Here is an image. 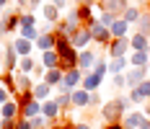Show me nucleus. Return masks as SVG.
Masks as SVG:
<instances>
[{
  "mask_svg": "<svg viewBox=\"0 0 150 129\" xmlns=\"http://www.w3.org/2000/svg\"><path fill=\"white\" fill-rule=\"evenodd\" d=\"M0 83L16 96V72H3V75H0Z\"/></svg>",
  "mask_w": 150,
  "mask_h": 129,
  "instance_id": "33",
  "label": "nucleus"
},
{
  "mask_svg": "<svg viewBox=\"0 0 150 129\" xmlns=\"http://www.w3.org/2000/svg\"><path fill=\"white\" fill-rule=\"evenodd\" d=\"M11 98H13V93H11V90H8L5 85H0V106H5V103H8Z\"/></svg>",
  "mask_w": 150,
  "mask_h": 129,
  "instance_id": "40",
  "label": "nucleus"
},
{
  "mask_svg": "<svg viewBox=\"0 0 150 129\" xmlns=\"http://www.w3.org/2000/svg\"><path fill=\"white\" fill-rule=\"evenodd\" d=\"M0 116H3V119H18V116H21V106H18V101L11 98L5 106H0Z\"/></svg>",
  "mask_w": 150,
  "mask_h": 129,
  "instance_id": "21",
  "label": "nucleus"
},
{
  "mask_svg": "<svg viewBox=\"0 0 150 129\" xmlns=\"http://www.w3.org/2000/svg\"><path fill=\"white\" fill-rule=\"evenodd\" d=\"M88 31H91V36H93V42H96V44H101L104 49L109 47V42H111V31L106 29V26H101V23H98V18L88 26Z\"/></svg>",
  "mask_w": 150,
  "mask_h": 129,
  "instance_id": "3",
  "label": "nucleus"
},
{
  "mask_svg": "<svg viewBox=\"0 0 150 129\" xmlns=\"http://www.w3.org/2000/svg\"><path fill=\"white\" fill-rule=\"evenodd\" d=\"M75 5H93V0H73Z\"/></svg>",
  "mask_w": 150,
  "mask_h": 129,
  "instance_id": "48",
  "label": "nucleus"
},
{
  "mask_svg": "<svg viewBox=\"0 0 150 129\" xmlns=\"http://www.w3.org/2000/svg\"><path fill=\"white\" fill-rule=\"evenodd\" d=\"M21 116H26V119H36V116H42V101L31 98L26 106H21Z\"/></svg>",
  "mask_w": 150,
  "mask_h": 129,
  "instance_id": "20",
  "label": "nucleus"
},
{
  "mask_svg": "<svg viewBox=\"0 0 150 129\" xmlns=\"http://www.w3.org/2000/svg\"><path fill=\"white\" fill-rule=\"evenodd\" d=\"M0 85H3V83H0Z\"/></svg>",
  "mask_w": 150,
  "mask_h": 129,
  "instance_id": "56",
  "label": "nucleus"
},
{
  "mask_svg": "<svg viewBox=\"0 0 150 129\" xmlns=\"http://www.w3.org/2000/svg\"><path fill=\"white\" fill-rule=\"evenodd\" d=\"M42 116H44L47 121L52 124V121L62 119L65 114H62V109L57 106V101H54V98H49V101H44V103H42Z\"/></svg>",
  "mask_w": 150,
  "mask_h": 129,
  "instance_id": "11",
  "label": "nucleus"
},
{
  "mask_svg": "<svg viewBox=\"0 0 150 129\" xmlns=\"http://www.w3.org/2000/svg\"><path fill=\"white\" fill-rule=\"evenodd\" d=\"M29 3V8H42L44 5V0H26Z\"/></svg>",
  "mask_w": 150,
  "mask_h": 129,
  "instance_id": "46",
  "label": "nucleus"
},
{
  "mask_svg": "<svg viewBox=\"0 0 150 129\" xmlns=\"http://www.w3.org/2000/svg\"><path fill=\"white\" fill-rule=\"evenodd\" d=\"M62 80H65V72H62L60 67H54V70H47V75L42 78V83H47V85H52V88H60V85H62Z\"/></svg>",
  "mask_w": 150,
  "mask_h": 129,
  "instance_id": "22",
  "label": "nucleus"
},
{
  "mask_svg": "<svg viewBox=\"0 0 150 129\" xmlns=\"http://www.w3.org/2000/svg\"><path fill=\"white\" fill-rule=\"evenodd\" d=\"M75 129H91V127L86 124V121H75Z\"/></svg>",
  "mask_w": 150,
  "mask_h": 129,
  "instance_id": "49",
  "label": "nucleus"
},
{
  "mask_svg": "<svg viewBox=\"0 0 150 129\" xmlns=\"http://www.w3.org/2000/svg\"><path fill=\"white\" fill-rule=\"evenodd\" d=\"M42 65H44L47 70H54V67H60V54L52 49V52H42Z\"/></svg>",
  "mask_w": 150,
  "mask_h": 129,
  "instance_id": "27",
  "label": "nucleus"
},
{
  "mask_svg": "<svg viewBox=\"0 0 150 129\" xmlns=\"http://www.w3.org/2000/svg\"><path fill=\"white\" fill-rule=\"evenodd\" d=\"M91 106H104V98H101V93L96 90V93H91Z\"/></svg>",
  "mask_w": 150,
  "mask_h": 129,
  "instance_id": "44",
  "label": "nucleus"
},
{
  "mask_svg": "<svg viewBox=\"0 0 150 129\" xmlns=\"http://www.w3.org/2000/svg\"><path fill=\"white\" fill-rule=\"evenodd\" d=\"M3 16H5V11H0V18H3Z\"/></svg>",
  "mask_w": 150,
  "mask_h": 129,
  "instance_id": "55",
  "label": "nucleus"
},
{
  "mask_svg": "<svg viewBox=\"0 0 150 129\" xmlns=\"http://www.w3.org/2000/svg\"><path fill=\"white\" fill-rule=\"evenodd\" d=\"M16 129H34V124H31V119H26V116H18L16 119Z\"/></svg>",
  "mask_w": 150,
  "mask_h": 129,
  "instance_id": "39",
  "label": "nucleus"
},
{
  "mask_svg": "<svg viewBox=\"0 0 150 129\" xmlns=\"http://www.w3.org/2000/svg\"><path fill=\"white\" fill-rule=\"evenodd\" d=\"M0 129H16V119H3L0 116Z\"/></svg>",
  "mask_w": 150,
  "mask_h": 129,
  "instance_id": "43",
  "label": "nucleus"
},
{
  "mask_svg": "<svg viewBox=\"0 0 150 129\" xmlns=\"http://www.w3.org/2000/svg\"><path fill=\"white\" fill-rule=\"evenodd\" d=\"M52 5H57L60 11H67V0H49Z\"/></svg>",
  "mask_w": 150,
  "mask_h": 129,
  "instance_id": "45",
  "label": "nucleus"
},
{
  "mask_svg": "<svg viewBox=\"0 0 150 129\" xmlns=\"http://www.w3.org/2000/svg\"><path fill=\"white\" fill-rule=\"evenodd\" d=\"M52 90H54V88H52V85H47V83H36L31 93H34V98H36V101H42V103H44V101L54 98V96H52Z\"/></svg>",
  "mask_w": 150,
  "mask_h": 129,
  "instance_id": "24",
  "label": "nucleus"
},
{
  "mask_svg": "<svg viewBox=\"0 0 150 129\" xmlns=\"http://www.w3.org/2000/svg\"><path fill=\"white\" fill-rule=\"evenodd\" d=\"M142 114L150 119V101H148V103H142Z\"/></svg>",
  "mask_w": 150,
  "mask_h": 129,
  "instance_id": "47",
  "label": "nucleus"
},
{
  "mask_svg": "<svg viewBox=\"0 0 150 129\" xmlns=\"http://www.w3.org/2000/svg\"><path fill=\"white\" fill-rule=\"evenodd\" d=\"M140 16H142V8H137V5H129L124 13H122V18L129 23V26H137V21H140Z\"/></svg>",
  "mask_w": 150,
  "mask_h": 129,
  "instance_id": "28",
  "label": "nucleus"
},
{
  "mask_svg": "<svg viewBox=\"0 0 150 129\" xmlns=\"http://www.w3.org/2000/svg\"><path fill=\"white\" fill-rule=\"evenodd\" d=\"M18 13H21V11H5V16L0 18V26L5 29V34H18V31H21Z\"/></svg>",
  "mask_w": 150,
  "mask_h": 129,
  "instance_id": "9",
  "label": "nucleus"
},
{
  "mask_svg": "<svg viewBox=\"0 0 150 129\" xmlns=\"http://www.w3.org/2000/svg\"><path fill=\"white\" fill-rule=\"evenodd\" d=\"M129 111H132L129 96H117V98H109L104 106H101V119H104L106 124H119Z\"/></svg>",
  "mask_w": 150,
  "mask_h": 129,
  "instance_id": "1",
  "label": "nucleus"
},
{
  "mask_svg": "<svg viewBox=\"0 0 150 129\" xmlns=\"http://www.w3.org/2000/svg\"><path fill=\"white\" fill-rule=\"evenodd\" d=\"M98 5H101V13H111L114 18H122V13L129 8L127 0H98Z\"/></svg>",
  "mask_w": 150,
  "mask_h": 129,
  "instance_id": "4",
  "label": "nucleus"
},
{
  "mask_svg": "<svg viewBox=\"0 0 150 129\" xmlns=\"http://www.w3.org/2000/svg\"><path fill=\"white\" fill-rule=\"evenodd\" d=\"M114 21H117V18H114L111 13H98V23L106 26V29H111V23H114Z\"/></svg>",
  "mask_w": 150,
  "mask_h": 129,
  "instance_id": "38",
  "label": "nucleus"
},
{
  "mask_svg": "<svg viewBox=\"0 0 150 129\" xmlns=\"http://www.w3.org/2000/svg\"><path fill=\"white\" fill-rule=\"evenodd\" d=\"M145 119H148V116L142 114V111H129V114L122 119V127H124V129H140Z\"/></svg>",
  "mask_w": 150,
  "mask_h": 129,
  "instance_id": "17",
  "label": "nucleus"
},
{
  "mask_svg": "<svg viewBox=\"0 0 150 129\" xmlns=\"http://www.w3.org/2000/svg\"><path fill=\"white\" fill-rule=\"evenodd\" d=\"M49 129H75V121H70L67 116H62V119H57V121H52Z\"/></svg>",
  "mask_w": 150,
  "mask_h": 129,
  "instance_id": "36",
  "label": "nucleus"
},
{
  "mask_svg": "<svg viewBox=\"0 0 150 129\" xmlns=\"http://www.w3.org/2000/svg\"><path fill=\"white\" fill-rule=\"evenodd\" d=\"M11 0H0V11H5V5H8Z\"/></svg>",
  "mask_w": 150,
  "mask_h": 129,
  "instance_id": "52",
  "label": "nucleus"
},
{
  "mask_svg": "<svg viewBox=\"0 0 150 129\" xmlns=\"http://www.w3.org/2000/svg\"><path fill=\"white\" fill-rule=\"evenodd\" d=\"M129 52H132L129 39H111L109 47H106L104 57H109V59H114V57H129Z\"/></svg>",
  "mask_w": 150,
  "mask_h": 129,
  "instance_id": "2",
  "label": "nucleus"
},
{
  "mask_svg": "<svg viewBox=\"0 0 150 129\" xmlns=\"http://www.w3.org/2000/svg\"><path fill=\"white\" fill-rule=\"evenodd\" d=\"M54 44H57V34H54V31H49V34H42V36H39V42L34 44V47H36V52L42 54V52H52V49H54Z\"/></svg>",
  "mask_w": 150,
  "mask_h": 129,
  "instance_id": "14",
  "label": "nucleus"
},
{
  "mask_svg": "<svg viewBox=\"0 0 150 129\" xmlns=\"http://www.w3.org/2000/svg\"><path fill=\"white\" fill-rule=\"evenodd\" d=\"M129 44H132V52H150V36L145 34H132L129 36Z\"/></svg>",
  "mask_w": 150,
  "mask_h": 129,
  "instance_id": "19",
  "label": "nucleus"
},
{
  "mask_svg": "<svg viewBox=\"0 0 150 129\" xmlns=\"http://www.w3.org/2000/svg\"><path fill=\"white\" fill-rule=\"evenodd\" d=\"M104 129H124V127H122V121H119V124H106Z\"/></svg>",
  "mask_w": 150,
  "mask_h": 129,
  "instance_id": "50",
  "label": "nucleus"
},
{
  "mask_svg": "<svg viewBox=\"0 0 150 129\" xmlns=\"http://www.w3.org/2000/svg\"><path fill=\"white\" fill-rule=\"evenodd\" d=\"M75 13H78V18H80L83 26H91V23L96 21V16H93V5H75Z\"/></svg>",
  "mask_w": 150,
  "mask_h": 129,
  "instance_id": "23",
  "label": "nucleus"
},
{
  "mask_svg": "<svg viewBox=\"0 0 150 129\" xmlns=\"http://www.w3.org/2000/svg\"><path fill=\"white\" fill-rule=\"evenodd\" d=\"M18 21H21V29H34L36 26V16L34 13H18Z\"/></svg>",
  "mask_w": 150,
  "mask_h": 129,
  "instance_id": "34",
  "label": "nucleus"
},
{
  "mask_svg": "<svg viewBox=\"0 0 150 129\" xmlns=\"http://www.w3.org/2000/svg\"><path fill=\"white\" fill-rule=\"evenodd\" d=\"M140 129H150V119H145V121H142V127Z\"/></svg>",
  "mask_w": 150,
  "mask_h": 129,
  "instance_id": "51",
  "label": "nucleus"
},
{
  "mask_svg": "<svg viewBox=\"0 0 150 129\" xmlns=\"http://www.w3.org/2000/svg\"><path fill=\"white\" fill-rule=\"evenodd\" d=\"M109 59V57H106ZM129 70V57H114L109 59V75L114 78V75H124V72Z\"/></svg>",
  "mask_w": 150,
  "mask_h": 129,
  "instance_id": "13",
  "label": "nucleus"
},
{
  "mask_svg": "<svg viewBox=\"0 0 150 129\" xmlns=\"http://www.w3.org/2000/svg\"><path fill=\"white\" fill-rule=\"evenodd\" d=\"M42 18H44L47 26L54 29V26L62 21V11L57 8V5H52V3H44V5H42Z\"/></svg>",
  "mask_w": 150,
  "mask_h": 129,
  "instance_id": "8",
  "label": "nucleus"
},
{
  "mask_svg": "<svg viewBox=\"0 0 150 129\" xmlns=\"http://www.w3.org/2000/svg\"><path fill=\"white\" fill-rule=\"evenodd\" d=\"M73 106H78V109L91 106V93H88V90H83V88L73 90Z\"/></svg>",
  "mask_w": 150,
  "mask_h": 129,
  "instance_id": "26",
  "label": "nucleus"
},
{
  "mask_svg": "<svg viewBox=\"0 0 150 129\" xmlns=\"http://www.w3.org/2000/svg\"><path fill=\"white\" fill-rule=\"evenodd\" d=\"M31 124H34V129H47V127H49V121H47L44 116H36V119H31Z\"/></svg>",
  "mask_w": 150,
  "mask_h": 129,
  "instance_id": "42",
  "label": "nucleus"
},
{
  "mask_svg": "<svg viewBox=\"0 0 150 129\" xmlns=\"http://www.w3.org/2000/svg\"><path fill=\"white\" fill-rule=\"evenodd\" d=\"M93 72H96V75H101V78H106V75H109V59H106V57H98Z\"/></svg>",
  "mask_w": 150,
  "mask_h": 129,
  "instance_id": "35",
  "label": "nucleus"
},
{
  "mask_svg": "<svg viewBox=\"0 0 150 129\" xmlns=\"http://www.w3.org/2000/svg\"><path fill=\"white\" fill-rule=\"evenodd\" d=\"M109 31H111V39H129V36H132V34H129V23H127L124 18H117Z\"/></svg>",
  "mask_w": 150,
  "mask_h": 129,
  "instance_id": "15",
  "label": "nucleus"
},
{
  "mask_svg": "<svg viewBox=\"0 0 150 129\" xmlns=\"http://www.w3.org/2000/svg\"><path fill=\"white\" fill-rule=\"evenodd\" d=\"M3 39H5V29L0 26V42H3Z\"/></svg>",
  "mask_w": 150,
  "mask_h": 129,
  "instance_id": "53",
  "label": "nucleus"
},
{
  "mask_svg": "<svg viewBox=\"0 0 150 129\" xmlns=\"http://www.w3.org/2000/svg\"><path fill=\"white\" fill-rule=\"evenodd\" d=\"M70 44H73L78 52H83V49H88L91 44H93V36H91V31H88V26H83V29H78L70 36Z\"/></svg>",
  "mask_w": 150,
  "mask_h": 129,
  "instance_id": "5",
  "label": "nucleus"
},
{
  "mask_svg": "<svg viewBox=\"0 0 150 129\" xmlns=\"http://www.w3.org/2000/svg\"><path fill=\"white\" fill-rule=\"evenodd\" d=\"M96 62H98V54L93 52V49H83L80 54H78V70H83V72H91L93 67H96Z\"/></svg>",
  "mask_w": 150,
  "mask_h": 129,
  "instance_id": "10",
  "label": "nucleus"
},
{
  "mask_svg": "<svg viewBox=\"0 0 150 129\" xmlns=\"http://www.w3.org/2000/svg\"><path fill=\"white\" fill-rule=\"evenodd\" d=\"M101 83H104V78L101 75H96V72L91 70V72H86V78H83V90H88V93H96L98 88H101Z\"/></svg>",
  "mask_w": 150,
  "mask_h": 129,
  "instance_id": "18",
  "label": "nucleus"
},
{
  "mask_svg": "<svg viewBox=\"0 0 150 129\" xmlns=\"http://www.w3.org/2000/svg\"><path fill=\"white\" fill-rule=\"evenodd\" d=\"M54 101H57V106H60L62 114H65V111L73 106V93H60V96H54ZM65 116H67V114H65Z\"/></svg>",
  "mask_w": 150,
  "mask_h": 129,
  "instance_id": "31",
  "label": "nucleus"
},
{
  "mask_svg": "<svg viewBox=\"0 0 150 129\" xmlns=\"http://www.w3.org/2000/svg\"><path fill=\"white\" fill-rule=\"evenodd\" d=\"M18 36H23V39H29L31 44H36V42H39V36H42V29H36V26H34V29H21V31H18Z\"/></svg>",
  "mask_w": 150,
  "mask_h": 129,
  "instance_id": "32",
  "label": "nucleus"
},
{
  "mask_svg": "<svg viewBox=\"0 0 150 129\" xmlns=\"http://www.w3.org/2000/svg\"><path fill=\"white\" fill-rule=\"evenodd\" d=\"M111 83H114V88H127V72L124 75H114Z\"/></svg>",
  "mask_w": 150,
  "mask_h": 129,
  "instance_id": "41",
  "label": "nucleus"
},
{
  "mask_svg": "<svg viewBox=\"0 0 150 129\" xmlns=\"http://www.w3.org/2000/svg\"><path fill=\"white\" fill-rule=\"evenodd\" d=\"M150 78V67H129L127 70V88L132 90V88H137L140 83H145Z\"/></svg>",
  "mask_w": 150,
  "mask_h": 129,
  "instance_id": "6",
  "label": "nucleus"
},
{
  "mask_svg": "<svg viewBox=\"0 0 150 129\" xmlns=\"http://www.w3.org/2000/svg\"><path fill=\"white\" fill-rule=\"evenodd\" d=\"M13 49L18 52V57H31V54L36 52V47H34L29 39H23V36H16L13 39Z\"/></svg>",
  "mask_w": 150,
  "mask_h": 129,
  "instance_id": "16",
  "label": "nucleus"
},
{
  "mask_svg": "<svg viewBox=\"0 0 150 129\" xmlns=\"http://www.w3.org/2000/svg\"><path fill=\"white\" fill-rule=\"evenodd\" d=\"M16 3H18V5H26V8H29V3H26V0H16Z\"/></svg>",
  "mask_w": 150,
  "mask_h": 129,
  "instance_id": "54",
  "label": "nucleus"
},
{
  "mask_svg": "<svg viewBox=\"0 0 150 129\" xmlns=\"http://www.w3.org/2000/svg\"><path fill=\"white\" fill-rule=\"evenodd\" d=\"M137 34H145V36H150V8L148 11H142V16H140V21H137Z\"/></svg>",
  "mask_w": 150,
  "mask_h": 129,
  "instance_id": "29",
  "label": "nucleus"
},
{
  "mask_svg": "<svg viewBox=\"0 0 150 129\" xmlns=\"http://www.w3.org/2000/svg\"><path fill=\"white\" fill-rule=\"evenodd\" d=\"M34 80H31V75H23V72H16V96H21V93H31L34 90ZM13 96V98H16Z\"/></svg>",
  "mask_w": 150,
  "mask_h": 129,
  "instance_id": "12",
  "label": "nucleus"
},
{
  "mask_svg": "<svg viewBox=\"0 0 150 129\" xmlns=\"http://www.w3.org/2000/svg\"><path fill=\"white\" fill-rule=\"evenodd\" d=\"M129 67H150V52H132Z\"/></svg>",
  "mask_w": 150,
  "mask_h": 129,
  "instance_id": "25",
  "label": "nucleus"
},
{
  "mask_svg": "<svg viewBox=\"0 0 150 129\" xmlns=\"http://www.w3.org/2000/svg\"><path fill=\"white\" fill-rule=\"evenodd\" d=\"M39 62L34 57H21V62H18V72H23V75H34V67H36Z\"/></svg>",
  "mask_w": 150,
  "mask_h": 129,
  "instance_id": "30",
  "label": "nucleus"
},
{
  "mask_svg": "<svg viewBox=\"0 0 150 129\" xmlns=\"http://www.w3.org/2000/svg\"><path fill=\"white\" fill-rule=\"evenodd\" d=\"M137 90H140V96H142V98H145V103H148V101H150V78L145 80V83H140V85H137Z\"/></svg>",
  "mask_w": 150,
  "mask_h": 129,
  "instance_id": "37",
  "label": "nucleus"
},
{
  "mask_svg": "<svg viewBox=\"0 0 150 129\" xmlns=\"http://www.w3.org/2000/svg\"><path fill=\"white\" fill-rule=\"evenodd\" d=\"M18 52L13 49V42H5V54H3V65H5V72H18Z\"/></svg>",
  "mask_w": 150,
  "mask_h": 129,
  "instance_id": "7",
  "label": "nucleus"
}]
</instances>
